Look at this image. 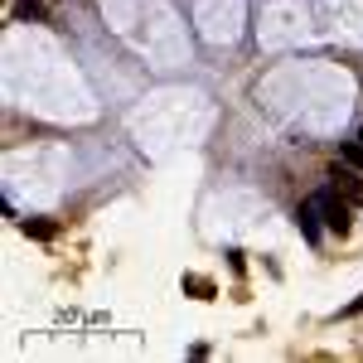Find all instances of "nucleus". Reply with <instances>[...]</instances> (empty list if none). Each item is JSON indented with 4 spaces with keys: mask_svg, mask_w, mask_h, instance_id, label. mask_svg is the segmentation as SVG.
<instances>
[{
    "mask_svg": "<svg viewBox=\"0 0 363 363\" xmlns=\"http://www.w3.org/2000/svg\"><path fill=\"white\" fill-rule=\"evenodd\" d=\"M359 310H363V296L354 301V306H344V315H359Z\"/></svg>",
    "mask_w": 363,
    "mask_h": 363,
    "instance_id": "0eeeda50",
    "label": "nucleus"
},
{
    "mask_svg": "<svg viewBox=\"0 0 363 363\" xmlns=\"http://www.w3.org/2000/svg\"><path fill=\"white\" fill-rule=\"evenodd\" d=\"M184 291H194L199 301H213V281H203V277H184Z\"/></svg>",
    "mask_w": 363,
    "mask_h": 363,
    "instance_id": "423d86ee",
    "label": "nucleus"
},
{
    "mask_svg": "<svg viewBox=\"0 0 363 363\" xmlns=\"http://www.w3.org/2000/svg\"><path fill=\"white\" fill-rule=\"evenodd\" d=\"M20 233H25V238H34V242H54V238H58V223H49V218H25V223H20Z\"/></svg>",
    "mask_w": 363,
    "mask_h": 363,
    "instance_id": "20e7f679",
    "label": "nucleus"
},
{
    "mask_svg": "<svg viewBox=\"0 0 363 363\" xmlns=\"http://www.w3.org/2000/svg\"><path fill=\"white\" fill-rule=\"evenodd\" d=\"M330 179H335V189L349 203H363V174L354 165H344V160H335V169H330Z\"/></svg>",
    "mask_w": 363,
    "mask_h": 363,
    "instance_id": "f03ea898",
    "label": "nucleus"
},
{
    "mask_svg": "<svg viewBox=\"0 0 363 363\" xmlns=\"http://www.w3.org/2000/svg\"><path fill=\"white\" fill-rule=\"evenodd\" d=\"M359 140H363V131H359Z\"/></svg>",
    "mask_w": 363,
    "mask_h": 363,
    "instance_id": "6e6552de",
    "label": "nucleus"
},
{
    "mask_svg": "<svg viewBox=\"0 0 363 363\" xmlns=\"http://www.w3.org/2000/svg\"><path fill=\"white\" fill-rule=\"evenodd\" d=\"M339 160H344V165H354L363 174V140H344V145H339Z\"/></svg>",
    "mask_w": 363,
    "mask_h": 363,
    "instance_id": "39448f33",
    "label": "nucleus"
},
{
    "mask_svg": "<svg viewBox=\"0 0 363 363\" xmlns=\"http://www.w3.org/2000/svg\"><path fill=\"white\" fill-rule=\"evenodd\" d=\"M296 223L306 233V242H320V203H315V199H306V203L296 208Z\"/></svg>",
    "mask_w": 363,
    "mask_h": 363,
    "instance_id": "7ed1b4c3",
    "label": "nucleus"
},
{
    "mask_svg": "<svg viewBox=\"0 0 363 363\" xmlns=\"http://www.w3.org/2000/svg\"><path fill=\"white\" fill-rule=\"evenodd\" d=\"M315 203H320V218H325V228H330V233H339V238H344V233H349V199L339 194L335 184H330V189H320V194H315Z\"/></svg>",
    "mask_w": 363,
    "mask_h": 363,
    "instance_id": "f257e3e1",
    "label": "nucleus"
}]
</instances>
